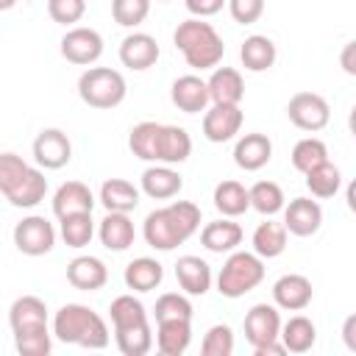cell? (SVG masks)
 I'll list each match as a JSON object with an SVG mask.
<instances>
[{
	"label": "cell",
	"instance_id": "cell-1",
	"mask_svg": "<svg viewBox=\"0 0 356 356\" xmlns=\"http://www.w3.org/2000/svg\"><path fill=\"white\" fill-rule=\"evenodd\" d=\"M128 147L136 159L150 161V164H181L192 153V139L184 128L178 125H164L145 120L131 128L128 134Z\"/></svg>",
	"mask_w": 356,
	"mask_h": 356
},
{
	"label": "cell",
	"instance_id": "cell-2",
	"mask_svg": "<svg viewBox=\"0 0 356 356\" xmlns=\"http://www.w3.org/2000/svg\"><path fill=\"white\" fill-rule=\"evenodd\" d=\"M200 228V209L189 200H172L153 209L142 222V236L156 250H172L184 245Z\"/></svg>",
	"mask_w": 356,
	"mask_h": 356
},
{
	"label": "cell",
	"instance_id": "cell-3",
	"mask_svg": "<svg viewBox=\"0 0 356 356\" xmlns=\"http://www.w3.org/2000/svg\"><path fill=\"white\" fill-rule=\"evenodd\" d=\"M53 337L64 345L100 350L108 345V325L95 309L83 303H64L53 317Z\"/></svg>",
	"mask_w": 356,
	"mask_h": 356
},
{
	"label": "cell",
	"instance_id": "cell-4",
	"mask_svg": "<svg viewBox=\"0 0 356 356\" xmlns=\"http://www.w3.org/2000/svg\"><path fill=\"white\" fill-rule=\"evenodd\" d=\"M172 42L184 53V58L192 70H211L225 56V44H222L220 33L214 31L211 22H203L200 17L178 22V28L172 33Z\"/></svg>",
	"mask_w": 356,
	"mask_h": 356
},
{
	"label": "cell",
	"instance_id": "cell-5",
	"mask_svg": "<svg viewBox=\"0 0 356 356\" xmlns=\"http://www.w3.org/2000/svg\"><path fill=\"white\" fill-rule=\"evenodd\" d=\"M264 281V261L256 253L248 250H231L225 259L220 275H217V292L222 298H242L250 289H256Z\"/></svg>",
	"mask_w": 356,
	"mask_h": 356
},
{
	"label": "cell",
	"instance_id": "cell-6",
	"mask_svg": "<svg viewBox=\"0 0 356 356\" xmlns=\"http://www.w3.org/2000/svg\"><path fill=\"white\" fill-rule=\"evenodd\" d=\"M125 78L111 67H89L78 78V95L92 108H114L125 100Z\"/></svg>",
	"mask_w": 356,
	"mask_h": 356
},
{
	"label": "cell",
	"instance_id": "cell-7",
	"mask_svg": "<svg viewBox=\"0 0 356 356\" xmlns=\"http://www.w3.org/2000/svg\"><path fill=\"white\" fill-rule=\"evenodd\" d=\"M286 117L300 131H320V128L328 125L331 108H328V100L323 95H317V92H298L286 103Z\"/></svg>",
	"mask_w": 356,
	"mask_h": 356
},
{
	"label": "cell",
	"instance_id": "cell-8",
	"mask_svg": "<svg viewBox=\"0 0 356 356\" xmlns=\"http://www.w3.org/2000/svg\"><path fill=\"white\" fill-rule=\"evenodd\" d=\"M14 245L25 256H44L56 245V228H53V222H47L39 214L22 217L14 225Z\"/></svg>",
	"mask_w": 356,
	"mask_h": 356
},
{
	"label": "cell",
	"instance_id": "cell-9",
	"mask_svg": "<svg viewBox=\"0 0 356 356\" xmlns=\"http://www.w3.org/2000/svg\"><path fill=\"white\" fill-rule=\"evenodd\" d=\"M61 56L70 64L89 67L103 56V36L95 28H83V25L70 28L61 39Z\"/></svg>",
	"mask_w": 356,
	"mask_h": 356
},
{
	"label": "cell",
	"instance_id": "cell-10",
	"mask_svg": "<svg viewBox=\"0 0 356 356\" xmlns=\"http://www.w3.org/2000/svg\"><path fill=\"white\" fill-rule=\"evenodd\" d=\"M33 159L44 170H61L72 159V142L61 128H44L33 139Z\"/></svg>",
	"mask_w": 356,
	"mask_h": 356
},
{
	"label": "cell",
	"instance_id": "cell-11",
	"mask_svg": "<svg viewBox=\"0 0 356 356\" xmlns=\"http://www.w3.org/2000/svg\"><path fill=\"white\" fill-rule=\"evenodd\" d=\"M242 120H245V114H242L239 106H234V103H214L203 114V136L209 142H217V145L228 142V139H234L239 134Z\"/></svg>",
	"mask_w": 356,
	"mask_h": 356
},
{
	"label": "cell",
	"instance_id": "cell-12",
	"mask_svg": "<svg viewBox=\"0 0 356 356\" xmlns=\"http://www.w3.org/2000/svg\"><path fill=\"white\" fill-rule=\"evenodd\" d=\"M281 331V314L278 306L270 303H256L250 306V312L245 314V339L253 348H261L267 342H275Z\"/></svg>",
	"mask_w": 356,
	"mask_h": 356
},
{
	"label": "cell",
	"instance_id": "cell-13",
	"mask_svg": "<svg viewBox=\"0 0 356 356\" xmlns=\"http://www.w3.org/2000/svg\"><path fill=\"white\" fill-rule=\"evenodd\" d=\"M323 225V209L312 197H295L289 206L284 203V228L295 236H312Z\"/></svg>",
	"mask_w": 356,
	"mask_h": 356
},
{
	"label": "cell",
	"instance_id": "cell-14",
	"mask_svg": "<svg viewBox=\"0 0 356 356\" xmlns=\"http://www.w3.org/2000/svg\"><path fill=\"white\" fill-rule=\"evenodd\" d=\"M312 295H314L312 281L300 273H286L273 284V300L278 309L286 312H303L312 303Z\"/></svg>",
	"mask_w": 356,
	"mask_h": 356
},
{
	"label": "cell",
	"instance_id": "cell-15",
	"mask_svg": "<svg viewBox=\"0 0 356 356\" xmlns=\"http://www.w3.org/2000/svg\"><path fill=\"white\" fill-rule=\"evenodd\" d=\"M159 53H161V50H159V42H156L150 33H142V31L128 33V36L122 39V44H120V61H122L128 70H136V72L153 67V64L159 61Z\"/></svg>",
	"mask_w": 356,
	"mask_h": 356
},
{
	"label": "cell",
	"instance_id": "cell-16",
	"mask_svg": "<svg viewBox=\"0 0 356 356\" xmlns=\"http://www.w3.org/2000/svg\"><path fill=\"white\" fill-rule=\"evenodd\" d=\"M170 97H172V103H175L184 114H200V111H206V106L211 103V100H209L206 81L197 78V75H181V78H175L172 86H170Z\"/></svg>",
	"mask_w": 356,
	"mask_h": 356
},
{
	"label": "cell",
	"instance_id": "cell-17",
	"mask_svg": "<svg viewBox=\"0 0 356 356\" xmlns=\"http://www.w3.org/2000/svg\"><path fill=\"white\" fill-rule=\"evenodd\" d=\"M270 159H273V142H270V136H264V134H245V136H239L236 145H234V161H236V167L245 170V172L261 170Z\"/></svg>",
	"mask_w": 356,
	"mask_h": 356
},
{
	"label": "cell",
	"instance_id": "cell-18",
	"mask_svg": "<svg viewBox=\"0 0 356 356\" xmlns=\"http://www.w3.org/2000/svg\"><path fill=\"white\" fill-rule=\"evenodd\" d=\"M67 281L81 292L103 289L108 281V267L97 256H78L67 264Z\"/></svg>",
	"mask_w": 356,
	"mask_h": 356
},
{
	"label": "cell",
	"instance_id": "cell-19",
	"mask_svg": "<svg viewBox=\"0 0 356 356\" xmlns=\"http://www.w3.org/2000/svg\"><path fill=\"white\" fill-rule=\"evenodd\" d=\"M97 236L103 242L106 250H114V253H122L134 245V222L128 214L122 211H106V217L100 220V228H97Z\"/></svg>",
	"mask_w": 356,
	"mask_h": 356
},
{
	"label": "cell",
	"instance_id": "cell-20",
	"mask_svg": "<svg viewBox=\"0 0 356 356\" xmlns=\"http://www.w3.org/2000/svg\"><path fill=\"white\" fill-rule=\"evenodd\" d=\"M184 189V178L170 164H153L142 172V192L153 200H170Z\"/></svg>",
	"mask_w": 356,
	"mask_h": 356
},
{
	"label": "cell",
	"instance_id": "cell-21",
	"mask_svg": "<svg viewBox=\"0 0 356 356\" xmlns=\"http://www.w3.org/2000/svg\"><path fill=\"white\" fill-rule=\"evenodd\" d=\"M209 89V100L211 103H234L239 106V100L245 97V81L239 75V70L234 67H217L211 72V78L206 81Z\"/></svg>",
	"mask_w": 356,
	"mask_h": 356
},
{
	"label": "cell",
	"instance_id": "cell-22",
	"mask_svg": "<svg viewBox=\"0 0 356 356\" xmlns=\"http://www.w3.org/2000/svg\"><path fill=\"white\" fill-rule=\"evenodd\" d=\"M8 323L11 331H31V328H44L47 325V306L36 295H22L11 303L8 309Z\"/></svg>",
	"mask_w": 356,
	"mask_h": 356
},
{
	"label": "cell",
	"instance_id": "cell-23",
	"mask_svg": "<svg viewBox=\"0 0 356 356\" xmlns=\"http://www.w3.org/2000/svg\"><path fill=\"white\" fill-rule=\"evenodd\" d=\"M92 209H95V195L81 181H67L53 195L56 217H67V214H78V211H92Z\"/></svg>",
	"mask_w": 356,
	"mask_h": 356
},
{
	"label": "cell",
	"instance_id": "cell-24",
	"mask_svg": "<svg viewBox=\"0 0 356 356\" xmlns=\"http://www.w3.org/2000/svg\"><path fill=\"white\" fill-rule=\"evenodd\" d=\"M175 278L186 295H206L211 286V267L200 256H181L175 261Z\"/></svg>",
	"mask_w": 356,
	"mask_h": 356
},
{
	"label": "cell",
	"instance_id": "cell-25",
	"mask_svg": "<svg viewBox=\"0 0 356 356\" xmlns=\"http://www.w3.org/2000/svg\"><path fill=\"white\" fill-rule=\"evenodd\" d=\"M200 242H203V248L211 250V253H231V250H236V245L242 242V228H239V222H234L231 217H222V220H214V222L203 225Z\"/></svg>",
	"mask_w": 356,
	"mask_h": 356
},
{
	"label": "cell",
	"instance_id": "cell-26",
	"mask_svg": "<svg viewBox=\"0 0 356 356\" xmlns=\"http://www.w3.org/2000/svg\"><path fill=\"white\" fill-rule=\"evenodd\" d=\"M156 348L161 356H181L192 342V320H161L156 323Z\"/></svg>",
	"mask_w": 356,
	"mask_h": 356
},
{
	"label": "cell",
	"instance_id": "cell-27",
	"mask_svg": "<svg viewBox=\"0 0 356 356\" xmlns=\"http://www.w3.org/2000/svg\"><path fill=\"white\" fill-rule=\"evenodd\" d=\"M278 339H281L286 353H306V350H312V345L317 339V328H314V323L309 317L295 314L286 323H281Z\"/></svg>",
	"mask_w": 356,
	"mask_h": 356
},
{
	"label": "cell",
	"instance_id": "cell-28",
	"mask_svg": "<svg viewBox=\"0 0 356 356\" xmlns=\"http://www.w3.org/2000/svg\"><path fill=\"white\" fill-rule=\"evenodd\" d=\"M122 278H125V286L134 292H153L164 278V267L150 256H139V259L128 261Z\"/></svg>",
	"mask_w": 356,
	"mask_h": 356
},
{
	"label": "cell",
	"instance_id": "cell-29",
	"mask_svg": "<svg viewBox=\"0 0 356 356\" xmlns=\"http://www.w3.org/2000/svg\"><path fill=\"white\" fill-rule=\"evenodd\" d=\"M100 203L106 211H134L139 206V189L125 178H108L100 186Z\"/></svg>",
	"mask_w": 356,
	"mask_h": 356
},
{
	"label": "cell",
	"instance_id": "cell-30",
	"mask_svg": "<svg viewBox=\"0 0 356 356\" xmlns=\"http://www.w3.org/2000/svg\"><path fill=\"white\" fill-rule=\"evenodd\" d=\"M239 58H242V67L250 70V72H264L275 64V44L270 36H261V33H253L242 42L239 47Z\"/></svg>",
	"mask_w": 356,
	"mask_h": 356
},
{
	"label": "cell",
	"instance_id": "cell-31",
	"mask_svg": "<svg viewBox=\"0 0 356 356\" xmlns=\"http://www.w3.org/2000/svg\"><path fill=\"white\" fill-rule=\"evenodd\" d=\"M47 195V178L42 170L36 167H28V172L22 175V181L14 186L11 195H6V200L17 209H33L36 203H42Z\"/></svg>",
	"mask_w": 356,
	"mask_h": 356
},
{
	"label": "cell",
	"instance_id": "cell-32",
	"mask_svg": "<svg viewBox=\"0 0 356 356\" xmlns=\"http://www.w3.org/2000/svg\"><path fill=\"white\" fill-rule=\"evenodd\" d=\"M250 242H253V253L259 259H275L286 250V228H284V222H275V220L259 222Z\"/></svg>",
	"mask_w": 356,
	"mask_h": 356
},
{
	"label": "cell",
	"instance_id": "cell-33",
	"mask_svg": "<svg viewBox=\"0 0 356 356\" xmlns=\"http://www.w3.org/2000/svg\"><path fill=\"white\" fill-rule=\"evenodd\" d=\"M214 209L222 214V217H239L250 209V200H248V189L239 184V181H220L214 186Z\"/></svg>",
	"mask_w": 356,
	"mask_h": 356
},
{
	"label": "cell",
	"instance_id": "cell-34",
	"mask_svg": "<svg viewBox=\"0 0 356 356\" xmlns=\"http://www.w3.org/2000/svg\"><path fill=\"white\" fill-rule=\"evenodd\" d=\"M58 231L64 245L70 248H86L95 236V222H92V211H78V214H67L58 217Z\"/></svg>",
	"mask_w": 356,
	"mask_h": 356
},
{
	"label": "cell",
	"instance_id": "cell-35",
	"mask_svg": "<svg viewBox=\"0 0 356 356\" xmlns=\"http://www.w3.org/2000/svg\"><path fill=\"white\" fill-rule=\"evenodd\" d=\"M248 200H250V209H256L259 214L264 217H273L284 209V189L275 184V181H256L250 189H248Z\"/></svg>",
	"mask_w": 356,
	"mask_h": 356
},
{
	"label": "cell",
	"instance_id": "cell-36",
	"mask_svg": "<svg viewBox=\"0 0 356 356\" xmlns=\"http://www.w3.org/2000/svg\"><path fill=\"white\" fill-rule=\"evenodd\" d=\"M114 339H117V348L122 356H145L153 348V331H150L147 320L114 331Z\"/></svg>",
	"mask_w": 356,
	"mask_h": 356
},
{
	"label": "cell",
	"instance_id": "cell-37",
	"mask_svg": "<svg viewBox=\"0 0 356 356\" xmlns=\"http://www.w3.org/2000/svg\"><path fill=\"white\" fill-rule=\"evenodd\" d=\"M306 186L314 197H334L342 186V172H339L337 164L323 161V164H317L306 172Z\"/></svg>",
	"mask_w": 356,
	"mask_h": 356
},
{
	"label": "cell",
	"instance_id": "cell-38",
	"mask_svg": "<svg viewBox=\"0 0 356 356\" xmlns=\"http://www.w3.org/2000/svg\"><path fill=\"white\" fill-rule=\"evenodd\" d=\"M108 317H111L114 331H120V328L145 323V320H147V312H145L142 300H136L134 295H120V298L111 300V306H108Z\"/></svg>",
	"mask_w": 356,
	"mask_h": 356
},
{
	"label": "cell",
	"instance_id": "cell-39",
	"mask_svg": "<svg viewBox=\"0 0 356 356\" xmlns=\"http://www.w3.org/2000/svg\"><path fill=\"white\" fill-rule=\"evenodd\" d=\"M323 161H328V147H325L323 139L306 136V139H300V142L292 147V167H295L298 172H303V175H306L312 167L323 164Z\"/></svg>",
	"mask_w": 356,
	"mask_h": 356
},
{
	"label": "cell",
	"instance_id": "cell-40",
	"mask_svg": "<svg viewBox=\"0 0 356 356\" xmlns=\"http://www.w3.org/2000/svg\"><path fill=\"white\" fill-rule=\"evenodd\" d=\"M14 348L19 356H47L53 348V334L44 328H31V331H17L14 334Z\"/></svg>",
	"mask_w": 356,
	"mask_h": 356
},
{
	"label": "cell",
	"instance_id": "cell-41",
	"mask_svg": "<svg viewBox=\"0 0 356 356\" xmlns=\"http://www.w3.org/2000/svg\"><path fill=\"white\" fill-rule=\"evenodd\" d=\"M156 323L161 320H192V303L181 292H164L156 300Z\"/></svg>",
	"mask_w": 356,
	"mask_h": 356
},
{
	"label": "cell",
	"instance_id": "cell-42",
	"mask_svg": "<svg viewBox=\"0 0 356 356\" xmlns=\"http://www.w3.org/2000/svg\"><path fill=\"white\" fill-rule=\"evenodd\" d=\"M150 14V0H111V17L122 28H136Z\"/></svg>",
	"mask_w": 356,
	"mask_h": 356
},
{
	"label": "cell",
	"instance_id": "cell-43",
	"mask_svg": "<svg viewBox=\"0 0 356 356\" xmlns=\"http://www.w3.org/2000/svg\"><path fill=\"white\" fill-rule=\"evenodd\" d=\"M200 353L203 356H231L234 353V331L222 323L211 325L200 342Z\"/></svg>",
	"mask_w": 356,
	"mask_h": 356
},
{
	"label": "cell",
	"instance_id": "cell-44",
	"mask_svg": "<svg viewBox=\"0 0 356 356\" xmlns=\"http://www.w3.org/2000/svg\"><path fill=\"white\" fill-rule=\"evenodd\" d=\"M28 172V161L17 153H0V195H11Z\"/></svg>",
	"mask_w": 356,
	"mask_h": 356
},
{
	"label": "cell",
	"instance_id": "cell-45",
	"mask_svg": "<svg viewBox=\"0 0 356 356\" xmlns=\"http://www.w3.org/2000/svg\"><path fill=\"white\" fill-rule=\"evenodd\" d=\"M47 14L58 25H72L86 14V0H47Z\"/></svg>",
	"mask_w": 356,
	"mask_h": 356
},
{
	"label": "cell",
	"instance_id": "cell-46",
	"mask_svg": "<svg viewBox=\"0 0 356 356\" xmlns=\"http://www.w3.org/2000/svg\"><path fill=\"white\" fill-rule=\"evenodd\" d=\"M225 3H228L234 22L239 25H250L264 14V0H225Z\"/></svg>",
	"mask_w": 356,
	"mask_h": 356
},
{
	"label": "cell",
	"instance_id": "cell-47",
	"mask_svg": "<svg viewBox=\"0 0 356 356\" xmlns=\"http://www.w3.org/2000/svg\"><path fill=\"white\" fill-rule=\"evenodd\" d=\"M184 6H186V11L192 14V17H214L217 11H222V6H225V0H184Z\"/></svg>",
	"mask_w": 356,
	"mask_h": 356
},
{
	"label": "cell",
	"instance_id": "cell-48",
	"mask_svg": "<svg viewBox=\"0 0 356 356\" xmlns=\"http://www.w3.org/2000/svg\"><path fill=\"white\" fill-rule=\"evenodd\" d=\"M339 61H342V70H345L348 75H356V42H348V44L342 47Z\"/></svg>",
	"mask_w": 356,
	"mask_h": 356
},
{
	"label": "cell",
	"instance_id": "cell-49",
	"mask_svg": "<svg viewBox=\"0 0 356 356\" xmlns=\"http://www.w3.org/2000/svg\"><path fill=\"white\" fill-rule=\"evenodd\" d=\"M253 353H256V356H284L286 350H284V345L275 339V342H267V345H261V348H253Z\"/></svg>",
	"mask_w": 356,
	"mask_h": 356
},
{
	"label": "cell",
	"instance_id": "cell-50",
	"mask_svg": "<svg viewBox=\"0 0 356 356\" xmlns=\"http://www.w3.org/2000/svg\"><path fill=\"white\" fill-rule=\"evenodd\" d=\"M353 328H356V317L350 314V317L345 320V328H342V334H345V342H348V348H350V350H356V339H353Z\"/></svg>",
	"mask_w": 356,
	"mask_h": 356
},
{
	"label": "cell",
	"instance_id": "cell-51",
	"mask_svg": "<svg viewBox=\"0 0 356 356\" xmlns=\"http://www.w3.org/2000/svg\"><path fill=\"white\" fill-rule=\"evenodd\" d=\"M14 3H17V0H0V11H8V8H14Z\"/></svg>",
	"mask_w": 356,
	"mask_h": 356
}]
</instances>
